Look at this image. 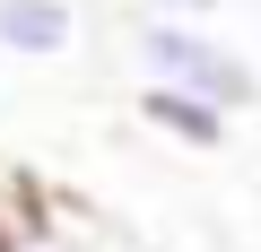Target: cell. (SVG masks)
Segmentation results:
<instances>
[{
    "label": "cell",
    "instance_id": "6da1fadb",
    "mask_svg": "<svg viewBox=\"0 0 261 252\" xmlns=\"http://www.w3.org/2000/svg\"><path fill=\"white\" fill-rule=\"evenodd\" d=\"M130 61H140V87L209 96V104H226V113H244V104L261 96V70H252L226 35H209L200 18H166V9H148L140 26H130Z\"/></svg>",
    "mask_w": 261,
    "mask_h": 252
},
{
    "label": "cell",
    "instance_id": "7a4b0ae2",
    "mask_svg": "<svg viewBox=\"0 0 261 252\" xmlns=\"http://www.w3.org/2000/svg\"><path fill=\"white\" fill-rule=\"evenodd\" d=\"M140 113H148L157 139H174V148H192V157H218L226 131H235L226 104H209V96H174V87H140Z\"/></svg>",
    "mask_w": 261,
    "mask_h": 252
},
{
    "label": "cell",
    "instance_id": "3957f363",
    "mask_svg": "<svg viewBox=\"0 0 261 252\" xmlns=\"http://www.w3.org/2000/svg\"><path fill=\"white\" fill-rule=\"evenodd\" d=\"M70 44H79L70 0H0V52L9 61H61Z\"/></svg>",
    "mask_w": 261,
    "mask_h": 252
},
{
    "label": "cell",
    "instance_id": "277c9868",
    "mask_svg": "<svg viewBox=\"0 0 261 252\" xmlns=\"http://www.w3.org/2000/svg\"><path fill=\"white\" fill-rule=\"evenodd\" d=\"M0 252H105L87 217L53 200H0Z\"/></svg>",
    "mask_w": 261,
    "mask_h": 252
},
{
    "label": "cell",
    "instance_id": "5b68a950",
    "mask_svg": "<svg viewBox=\"0 0 261 252\" xmlns=\"http://www.w3.org/2000/svg\"><path fill=\"white\" fill-rule=\"evenodd\" d=\"M157 9H166V18H200V26H209V9H218V0H157Z\"/></svg>",
    "mask_w": 261,
    "mask_h": 252
}]
</instances>
